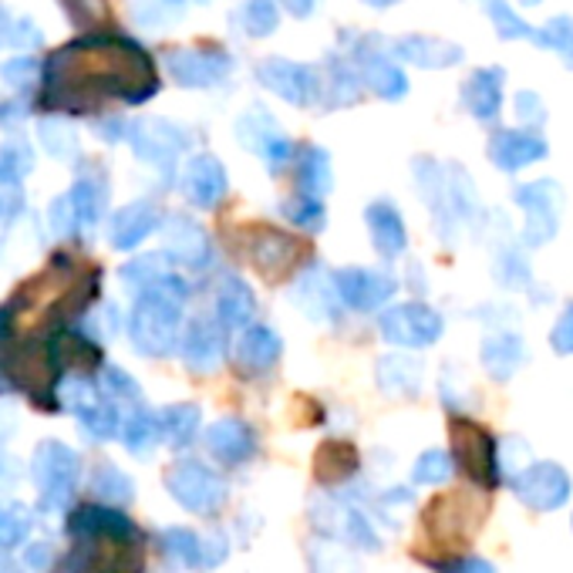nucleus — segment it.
I'll list each match as a JSON object with an SVG mask.
<instances>
[{
	"label": "nucleus",
	"instance_id": "obj_1",
	"mask_svg": "<svg viewBox=\"0 0 573 573\" xmlns=\"http://www.w3.org/2000/svg\"><path fill=\"white\" fill-rule=\"evenodd\" d=\"M51 102L61 108H92L108 99L146 102L156 92V71L142 48L115 37L75 41L48 68Z\"/></svg>",
	"mask_w": 573,
	"mask_h": 573
},
{
	"label": "nucleus",
	"instance_id": "obj_2",
	"mask_svg": "<svg viewBox=\"0 0 573 573\" xmlns=\"http://www.w3.org/2000/svg\"><path fill=\"white\" fill-rule=\"evenodd\" d=\"M186 307V287L172 274L159 284L146 287L136 300V311L128 321L131 344L149 358H165L169 351L180 344V321Z\"/></svg>",
	"mask_w": 573,
	"mask_h": 573
},
{
	"label": "nucleus",
	"instance_id": "obj_3",
	"mask_svg": "<svg viewBox=\"0 0 573 573\" xmlns=\"http://www.w3.org/2000/svg\"><path fill=\"white\" fill-rule=\"evenodd\" d=\"M75 547L58 557L51 573H142V534L136 530H84Z\"/></svg>",
	"mask_w": 573,
	"mask_h": 573
},
{
	"label": "nucleus",
	"instance_id": "obj_4",
	"mask_svg": "<svg viewBox=\"0 0 573 573\" xmlns=\"http://www.w3.org/2000/svg\"><path fill=\"white\" fill-rule=\"evenodd\" d=\"M415 180H419V190H422L425 203L435 213L438 237H443L446 243H452L456 230L462 224H469V219L475 216V209H479L472 180L459 165H438V162H428V159L415 162Z\"/></svg>",
	"mask_w": 573,
	"mask_h": 573
},
{
	"label": "nucleus",
	"instance_id": "obj_5",
	"mask_svg": "<svg viewBox=\"0 0 573 573\" xmlns=\"http://www.w3.org/2000/svg\"><path fill=\"white\" fill-rule=\"evenodd\" d=\"M449 438H452V462L466 472L469 482L479 490L500 486V462H496V438L472 419L456 415L449 422Z\"/></svg>",
	"mask_w": 573,
	"mask_h": 573
},
{
	"label": "nucleus",
	"instance_id": "obj_6",
	"mask_svg": "<svg viewBox=\"0 0 573 573\" xmlns=\"http://www.w3.org/2000/svg\"><path fill=\"white\" fill-rule=\"evenodd\" d=\"M506 486L526 509H534V513H557L566 506V500L573 493L570 472L553 459H537V462L530 459Z\"/></svg>",
	"mask_w": 573,
	"mask_h": 573
},
{
	"label": "nucleus",
	"instance_id": "obj_7",
	"mask_svg": "<svg viewBox=\"0 0 573 573\" xmlns=\"http://www.w3.org/2000/svg\"><path fill=\"white\" fill-rule=\"evenodd\" d=\"M31 479L37 486V500L44 509L68 506L78 486V456L61 443H41L31 459Z\"/></svg>",
	"mask_w": 573,
	"mask_h": 573
},
{
	"label": "nucleus",
	"instance_id": "obj_8",
	"mask_svg": "<svg viewBox=\"0 0 573 573\" xmlns=\"http://www.w3.org/2000/svg\"><path fill=\"white\" fill-rule=\"evenodd\" d=\"M516 206L526 213V227H523V247H543L557 237L560 230V209H563V190L553 180H537L516 186L513 193Z\"/></svg>",
	"mask_w": 573,
	"mask_h": 573
},
{
	"label": "nucleus",
	"instance_id": "obj_9",
	"mask_svg": "<svg viewBox=\"0 0 573 573\" xmlns=\"http://www.w3.org/2000/svg\"><path fill=\"white\" fill-rule=\"evenodd\" d=\"M165 490L169 496L180 503L183 509L196 513V516H213L219 506H224V496H227V486L224 479H219L213 469H206L203 462H175L169 472H165Z\"/></svg>",
	"mask_w": 573,
	"mask_h": 573
},
{
	"label": "nucleus",
	"instance_id": "obj_10",
	"mask_svg": "<svg viewBox=\"0 0 573 573\" xmlns=\"http://www.w3.org/2000/svg\"><path fill=\"white\" fill-rule=\"evenodd\" d=\"M378 328H381V337L388 344H399V347H428V344H435L438 337H443L446 321H443V314L435 311V307L412 300V303L388 307V311L381 314V321H378Z\"/></svg>",
	"mask_w": 573,
	"mask_h": 573
},
{
	"label": "nucleus",
	"instance_id": "obj_11",
	"mask_svg": "<svg viewBox=\"0 0 573 573\" xmlns=\"http://www.w3.org/2000/svg\"><path fill=\"white\" fill-rule=\"evenodd\" d=\"M256 78H260L263 88H271L274 95H280L284 102L300 105V108L314 105L318 92H321L318 75L307 65H297V61H287V58H267L256 68Z\"/></svg>",
	"mask_w": 573,
	"mask_h": 573
},
{
	"label": "nucleus",
	"instance_id": "obj_12",
	"mask_svg": "<svg viewBox=\"0 0 573 573\" xmlns=\"http://www.w3.org/2000/svg\"><path fill=\"white\" fill-rule=\"evenodd\" d=\"M490 152V162L500 169V172H519L526 165H534L540 159H547L550 146L547 139L540 136V128H503L490 139L486 146Z\"/></svg>",
	"mask_w": 573,
	"mask_h": 573
},
{
	"label": "nucleus",
	"instance_id": "obj_13",
	"mask_svg": "<svg viewBox=\"0 0 573 573\" xmlns=\"http://www.w3.org/2000/svg\"><path fill=\"white\" fill-rule=\"evenodd\" d=\"M334 287H337V297L347 307H355V311H378L381 303H388L394 297L399 280H394L391 274H381V271L347 267V271H337Z\"/></svg>",
	"mask_w": 573,
	"mask_h": 573
},
{
	"label": "nucleus",
	"instance_id": "obj_14",
	"mask_svg": "<svg viewBox=\"0 0 573 573\" xmlns=\"http://www.w3.org/2000/svg\"><path fill=\"white\" fill-rule=\"evenodd\" d=\"M425 526L435 543H462L472 537L479 526V516H472V500L462 493L452 496H438L425 509Z\"/></svg>",
	"mask_w": 573,
	"mask_h": 573
},
{
	"label": "nucleus",
	"instance_id": "obj_15",
	"mask_svg": "<svg viewBox=\"0 0 573 573\" xmlns=\"http://www.w3.org/2000/svg\"><path fill=\"white\" fill-rule=\"evenodd\" d=\"M128 142L136 149V156L162 165L180 156V149L186 146V136H183V128H175L165 118H139L128 128Z\"/></svg>",
	"mask_w": 573,
	"mask_h": 573
},
{
	"label": "nucleus",
	"instance_id": "obj_16",
	"mask_svg": "<svg viewBox=\"0 0 573 573\" xmlns=\"http://www.w3.org/2000/svg\"><path fill=\"white\" fill-rule=\"evenodd\" d=\"M162 550L183 566L213 570L227 557V540L224 537H199L193 530H183V526H172V530H165V537H162Z\"/></svg>",
	"mask_w": 573,
	"mask_h": 573
},
{
	"label": "nucleus",
	"instance_id": "obj_17",
	"mask_svg": "<svg viewBox=\"0 0 573 573\" xmlns=\"http://www.w3.org/2000/svg\"><path fill=\"white\" fill-rule=\"evenodd\" d=\"M165 68L183 88H209L230 75L233 61L216 51H172L165 58Z\"/></svg>",
	"mask_w": 573,
	"mask_h": 573
},
{
	"label": "nucleus",
	"instance_id": "obj_18",
	"mask_svg": "<svg viewBox=\"0 0 573 573\" xmlns=\"http://www.w3.org/2000/svg\"><path fill=\"white\" fill-rule=\"evenodd\" d=\"M503 84L506 71L503 68H475L466 84H462V102L475 122H496L503 108Z\"/></svg>",
	"mask_w": 573,
	"mask_h": 573
},
{
	"label": "nucleus",
	"instance_id": "obj_19",
	"mask_svg": "<svg viewBox=\"0 0 573 573\" xmlns=\"http://www.w3.org/2000/svg\"><path fill=\"white\" fill-rule=\"evenodd\" d=\"M391 51L399 55L402 61L415 65V68H452L462 61V48L452 41H443V37H428V34H409V37H399L391 44Z\"/></svg>",
	"mask_w": 573,
	"mask_h": 573
},
{
	"label": "nucleus",
	"instance_id": "obj_20",
	"mask_svg": "<svg viewBox=\"0 0 573 573\" xmlns=\"http://www.w3.org/2000/svg\"><path fill=\"white\" fill-rule=\"evenodd\" d=\"M294 303L307 318L314 321H334L337 318V287L334 280L321 271V267H311L307 274H300V280L294 284Z\"/></svg>",
	"mask_w": 573,
	"mask_h": 573
},
{
	"label": "nucleus",
	"instance_id": "obj_21",
	"mask_svg": "<svg viewBox=\"0 0 573 573\" xmlns=\"http://www.w3.org/2000/svg\"><path fill=\"white\" fill-rule=\"evenodd\" d=\"M180 347H183V362L199 375L213 371L219 362H224V334H219V328L209 318L190 321Z\"/></svg>",
	"mask_w": 573,
	"mask_h": 573
},
{
	"label": "nucleus",
	"instance_id": "obj_22",
	"mask_svg": "<svg viewBox=\"0 0 573 573\" xmlns=\"http://www.w3.org/2000/svg\"><path fill=\"white\" fill-rule=\"evenodd\" d=\"M183 193L190 203L209 209L224 199L227 193V169L219 159L213 156H196L190 165H186V175H183Z\"/></svg>",
	"mask_w": 573,
	"mask_h": 573
},
{
	"label": "nucleus",
	"instance_id": "obj_23",
	"mask_svg": "<svg viewBox=\"0 0 573 573\" xmlns=\"http://www.w3.org/2000/svg\"><path fill=\"white\" fill-rule=\"evenodd\" d=\"M365 219H368V230H371V243L375 250L385 256V260H394L402 256L405 247H409V233H405V224H402V213L394 209L388 199H378L365 209Z\"/></svg>",
	"mask_w": 573,
	"mask_h": 573
},
{
	"label": "nucleus",
	"instance_id": "obj_24",
	"mask_svg": "<svg viewBox=\"0 0 573 573\" xmlns=\"http://www.w3.org/2000/svg\"><path fill=\"white\" fill-rule=\"evenodd\" d=\"M206 446H209V452L219 462H224V466H240L256 449L253 432L240 419H219V422H213L209 432H206Z\"/></svg>",
	"mask_w": 573,
	"mask_h": 573
},
{
	"label": "nucleus",
	"instance_id": "obj_25",
	"mask_svg": "<svg viewBox=\"0 0 573 573\" xmlns=\"http://www.w3.org/2000/svg\"><path fill=\"white\" fill-rule=\"evenodd\" d=\"M526 362V344L516 331H496L482 341V368L493 381H509Z\"/></svg>",
	"mask_w": 573,
	"mask_h": 573
},
{
	"label": "nucleus",
	"instance_id": "obj_26",
	"mask_svg": "<svg viewBox=\"0 0 573 573\" xmlns=\"http://www.w3.org/2000/svg\"><path fill=\"white\" fill-rule=\"evenodd\" d=\"M159 227V213L149 203H128L112 216V247L118 250H136L139 243H146Z\"/></svg>",
	"mask_w": 573,
	"mask_h": 573
},
{
	"label": "nucleus",
	"instance_id": "obj_27",
	"mask_svg": "<svg viewBox=\"0 0 573 573\" xmlns=\"http://www.w3.org/2000/svg\"><path fill=\"white\" fill-rule=\"evenodd\" d=\"M165 247H169V256H175L186 267H206L209 256H213V247H209V237L190 224L183 216H172L169 219V233H165Z\"/></svg>",
	"mask_w": 573,
	"mask_h": 573
},
{
	"label": "nucleus",
	"instance_id": "obj_28",
	"mask_svg": "<svg viewBox=\"0 0 573 573\" xmlns=\"http://www.w3.org/2000/svg\"><path fill=\"white\" fill-rule=\"evenodd\" d=\"M358 65H362L365 84L371 88L375 95L394 102V99H402V95L409 92L405 71H402L399 65H394L391 58H385V55H378V51H362V55H358Z\"/></svg>",
	"mask_w": 573,
	"mask_h": 573
},
{
	"label": "nucleus",
	"instance_id": "obj_29",
	"mask_svg": "<svg viewBox=\"0 0 573 573\" xmlns=\"http://www.w3.org/2000/svg\"><path fill=\"white\" fill-rule=\"evenodd\" d=\"M256 314V300L253 290L247 287V280L240 277H227L216 290V318L224 328H247Z\"/></svg>",
	"mask_w": 573,
	"mask_h": 573
},
{
	"label": "nucleus",
	"instance_id": "obj_30",
	"mask_svg": "<svg viewBox=\"0 0 573 573\" xmlns=\"http://www.w3.org/2000/svg\"><path fill=\"white\" fill-rule=\"evenodd\" d=\"M280 358V337L271 328H247L237 341V362L243 371H267Z\"/></svg>",
	"mask_w": 573,
	"mask_h": 573
},
{
	"label": "nucleus",
	"instance_id": "obj_31",
	"mask_svg": "<svg viewBox=\"0 0 573 573\" xmlns=\"http://www.w3.org/2000/svg\"><path fill=\"white\" fill-rule=\"evenodd\" d=\"M68 206H71V216H75V227L78 230H92L102 213H105V183L99 175H84L71 186V193L65 196Z\"/></svg>",
	"mask_w": 573,
	"mask_h": 573
},
{
	"label": "nucleus",
	"instance_id": "obj_32",
	"mask_svg": "<svg viewBox=\"0 0 573 573\" xmlns=\"http://www.w3.org/2000/svg\"><path fill=\"white\" fill-rule=\"evenodd\" d=\"M253 260H256V267L260 271H267V274H280V271H287L290 263L297 260V243L290 240V237H284V233H277V230H267V233H260L256 240H253Z\"/></svg>",
	"mask_w": 573,
	"mask_h": 573
},
{
	"label": "nucleus",
	"instance_id": "obj_33",
	"mask_svg": "<svg viewBox=\"0 0 573 573\" xmlns=\"http://www.w3.org/2000/svg\"><path fill=\"white\" fill-rule=\"evenodd\" d=\"M314 472H318L321 482H328V486L351 479V475L358 472V452H355V446H347V443H324L318 449Z\"/></svg>",
	"mask_w": 573,
	"mask_h": 573
},
{
	"label": "nucleus",
	"instance_id": "obj_34",
	"mask_svg": "<svg viewBox=\"0 0 573 573\" xmlns=\"http://www.w3.org/2000/svg\"><path fill=\"white\" fill-rule=\"evenodd\" d=\"M199 428V409L196 405H169L159 415V438L172 449H186Z\"/></svg>",
	"mask_w": 573,
	"mask_h": 573
},
{
	"label": "nucleus",
	"instance_id": "obj_35",
	"mask_svg": "<svg viewBox=\"0 0 573 573\" xmlns=\"http://www.w3.org/2000/svg\"><path fill=\"white\" fill-rule=\"evenodd\" d=\"M328 190H331V159H328V152L318 149V146L303 149L300 165H297V193L324 199Z\"/></svg>",
	"mask_w": 573,
	"mask_h": 573
},
{
	"label": "nucleus",
	"instance_id": "obj_36",
	"mask_svg": "<svg viewBox=\"0 0 573 573\" xmlns=\"http://www.w3.org/2000/svg\"><path fill=\"white\" fill-rule=\"evenodd\" d=\"M378 385L388 394H415L422 388V365L405 355L381 358L378 365Z\"/></svg>",
	"mask_w": 573,
	"mask_h": 573
},
{
	"label": "nucleus",
	"instance_id": "obj_37",
	"mask_svg": "<svg viewBox=\"0 0 573 573\" xmlns=\"http://www.w3.org/2000/svg\"><path fill=\"white\" fill-rule=\"evenodd\" d=\"M530 41L537 44V48H543V51H553L573 71V18L570 14L550 18L543 27H534Z\"/></svg>",
	"mask_w": 573,
	"mask_h": 573
},
{
	"label": "nucleus",
	"instance_id": "obj_38",
	"mask_svg": "<svg viewBox=\"0 0 573 573\" xmlns=\"http://www.w3.org/2000/svg\"><path fill=\"white\" fill-rule=\"evenodd\" d=\"M78 422H81V428H84L88 435L99 438V443H105V438H115V435H118V428H122V412H118V402L105 399V391H102L92 405L78 412Z\"/></svg>",
	"mask_w": 573,
	"mask_h": 573
},
{
	"label": "nucleus",
	"instance_id": "obj_39",
	"mask_svg": "<svg viewBox=\"0 0 573 573\" xmlns=\"http://www.w3.org/2000/svg\"><path fill=\"white\" fill-rule=\"evenodd\" d=\"M118 435H122V443H125L128 452H136V456L142 452L146 456L159 443V419L152 412H146V409H136V412H128L122 419Z\"/></svg>",
	"mask_w": 573,
	"mask_h": 573
},
{
	"label": "nucleus",
	"instance_id": "obj_40",
	"mask_svg": "<svg viewBox=\"0 0 573 573\" xmlns=\"http://www.w3.org/2000/svg\"><path fill=\"white\" fill-rule=\"evenodd\" d=\"M331 523L341 530V537L351 543V547H362V550H378L381 547V540L375 537V530H371V523L358 513V509H351V506H337L334 509V516H331Z\"/></svg>",
	"mask_w": 573,
	"mask_h": 573
},
{
	"label": "nucleus",
	"instance_id": "obj_41",
	"mask_svg": "<svg viewBox=\"0 0 573 573\" xmlns=\"http://www.w3.org/2000/svg\"><path fill=\"white\" fill-rule=\"evenodd\" d=\"M162 277H169V260L162 253H149V256H139V260H131L128 267L122 271V280L128 290H146L152 284H159Z\"/></svg>",
	"mask_w": 573,
	"mask_h": 573
},
{
	"label": "nucleus",
	"instance_id": "obj_42",
	"mask_svg": "<svg viewBox=\"0 0 573 573\" xmlns=\"http://www.w3.org/2000/svg\"><path fill=\"white\" fill-rule=\"evenodd\" d=\"M456 462L446 449H428L415 459L412 466V482L415 486H438V482H446L452 475Z\"/></svg>",
	"mask_w": 573,
	"mask_h": 573
},
{
	"label": "nucleus",
	"instance_id": "obj_43",
	"mask_svg": "<svg viewBox=\"0 0 573 573\" xmlns=\"http://www.w3.org/2000/svg\"><path fill=\"white\" fill-rule=\"evenodd\" d=\"M31 169H34V152L27 142L14 139L0 149V186H18Z\"/></svg>",
	"mask_w": 573,
	"mask_h": 573
},
{
	"label": "nucleus",
	"instance_id": "obj_44",
	"mask_svg": "<svg viewBox=\"0 0 573 573\" xmlns=\"http://www.w3.org/2000/svg\"><path fill=\"white\" fill-rule=\"evenodd\" d=\"M240 24L250 37H267L277 27V0H243Z\"/></svg>",
	"mask_w": 573,
	"mask_h": 573
},
{
	"label": "nucleus",
	"instance_id": "obj_45",
	"mask_svg": "<svg viewBox=\"0 0 573 573\" xmlns=\"http://www.w3.org/2000/svg\"><path fill=\"white\" fill-rule=\"evenodd\" d=\"M31 534V513L21 503H0V550L24 543Z\"/></svg>",
	"mask_w": 573,
	"mask_h": 573
},
{
	"label": "nucleus",
	"instance_id": "obj_46",
	"mask_svg": "<svg viewBox=\"0 0 573 573\" xmlns=\"http://www.w3.org/2000/svg\"><path fill=\"white\" fill-rule=\"evenodd\" d=\"M92 493L102 503H128L131 500V482L122 469L115 466H99L95 479H92Z\"/></svg>",
	"mask_w": 573,
	"mask_h": 573
},
{
	"label": "nucleus",
	"instance_id": "obj_47",
	"mask_svg": "<svg viewBox=\"0 0 573 573\" xmlns=\"http://www.w3.org/2000/svg\"><path fill=\"white\" fill-rule=\"evenodd\" d=\"M496 280L509 290H523L534 284V274H530V263H526L523 250L519 247H509L506 253H500L496 260Z\"/></svg>",
	"mask_w": 573,
	"mask_h": 573
},
{
	"label": "nucleus",
	"instance_id": "obj_48",
	"mask_svg": "<svg viewBox=\"0 0 573 573\" xmlns=\"http://www.w3.org/2000/svg\"><path fill=\"white\" fill-rule=\"evenodd\" d=\"M486 11H490V18L496 24V34L503 41H530L534 37V27L516 14L506 0H486Z\"/></svg>",
	"mask_w": 573,
	"mask_h": 573
},
{
	"label": "nucleus",
	"instance_id": "obj_49",
	"mask_svg": "<svg viewBox=\"0 0 573 573\" xmlns=\"http://www.w3.org/2000/svg\"><path fill=\"white\" fill-rule=\"evenodd\" d=\"M287 219L303 230H321L324 227V203L314 199V196H303L297 193L294 203H287Z\"/></svg>",
	"mask_w": 573,
	"mask_h": 573
},
{
	"label": "nucleus",
	"instance_id": "obj_50",
	"mask_svg": "<svg viewBox=\"0 0 573 573\" xmlns=\"http://www.w3.org/2000/svg\"><path fill=\"white\" fill-rule=\"evenodd\" d=\"M435 573H500L486 557H419Z\"/></svg>",
	"mask_w": 573,
	"mask_h": 573
},
{
	"label": "nucleus",
	"instance_id": "obj_51",
	"mask_svg": "<svg viewBox=\"0 0 573 573\" xmlns=\"http://www.w3.org/2000/svg\"><path fill=\"white\" fill-rule=\"evenodd\" d=\"M41 139H44V149H48L51 156H71L75 152V146H78V139H75V131L65 125V122H58V118H51V122H41Z\"/></svg>",
	"mask_w": 573,
	"mask_h": 573
},
{
	"label": "nucleus",
	"instance_id": "obj_52",
	"mask_svg": "<svg viewBox=\"0 0 573 573\" xmlns=\"http://www.w3.org/2000/svg\"><path fill=\"white\" fill-rule=\"evenodd\" d=\"M516 118L523 128H540L547 122V105L537 92H519L516 95Z\"/></svg>",
	"mask_w": 573,
	"mask_h": 573
},
{
	"label": "nucleus",
	"instance_id": "obj_53",
	"mask_svg": "<svg viewBox=\"0 0 573 573\" xmlns=\"http://www.w3.org/2000/svg\"><path fill=\"white\" fill-rule=\"evenodd\" d=\"M550 347L557 351V355H563V358L573 355V300L563 307V314L557 318V324L550 331Z\"/></svg>",
	"mask_w": 573,
	"mask_h": 573
},
{
	"label": "nucleus",
	"instance_id": "obj_54",
	"mask_svg": "<svg viewBox=\"0 0 573 573\" xmlns=\"http://www.w3.org/2000/svg\"><path fill=\"white\" fill-rule=\"evenodd\" d=\"M102 391H108V399H128V402H136L139 399V385L131 381L125 371L118 368H105V381H102Z\"/></svg>",
	"mask_w": 573,
	"mask_h": 573
},
{
	"label": "nucleus",
	"instance_id": "obj_55",
	"mask_svg": "<svg viewBox=\"0 0 573 573\" xmlns=\"http://www.w3.org/2000/svg\"><path fill=\"white\" fill-rule=\"evenodd\" d=\"M0 75H4L11 84H31L34 75H37V61L34 58H14V61H8L4 68H0Z\"/></svg>",
	"mask_w": 573,
	"mask_h": 573
},
{
	"label": "nucleus",
	"instance_id": "obj_56",
	"mask_svg": "<svg viewBox=\"0 0 573 573\" xmlns=\"http://www.w3.org/2000/svg\"><path fill=\"white\" fill-rule=\"evenodd\" d=\"M24 563L31 573H41V570H48L51 566V547L48 543H31L24 550Z\"/></svg>",
	"mask_w": 573,
	"mask_h": 573
},
{
	"label": "nucleus",
	"instance_id": "obj_57",
	"mask_svg": "<svg viewBox=\"0 0 573 573\" xmlns=\"http://www.w3.org/2000/svg\"><path fill=\"white\" fill-rule=\"evenodd\" d=\"M280 4H284L294 18H311V11H314L318 0H280Z\"/></svg>",
	"mask_w": 573,
	"mask_h": 573
},
{
	"label": "nucleus",
	"instance_id": "obj_58",
	"mask_svg": "<svg viewBox=\"0 0 573 573\" xmlns=\"http://www.w3.org/2000/svg\"><path fill=\"white\" fill-rule=\"evenodd\" d=\"M21 112L14 108V105H8V102H0V122H11V118H18Z\"/></svg>",
	"mask_w": 573,
	"mask_h": 573
},
{
	"label": "nucleus",
	"instance_id": "obj_59",
	"mask_svg": "<svg viewBox=\"0 0 573 573\" xmlns=\"http://www.w3.org/2000/svg\"><path fill=\"white\" fill-rule=\"evenodd\" d=\"M368 8H378V11H385V8H391V4H399V0H365Z\"/></svg>",
	"mask_w": 573,
	"mask_h": 573
},
{
	"label": "nucleus",
	"instance_id": "obj_60",
	"mask_svg": "<svg viewBox=\"0 0 573 573\" xmlns=\"http://www.w3.org/2000/svg\"><path fill=\"white\" fill-rule=\"evenodd\" d=\"M0 573H18V570H14V566H11V563H8L4 557H0Z\"/></svg>",
	"mask_w": 573,
	"mask_h": 573
},
{
	"label": "nucleus",
	"instance_id": "obj_61",
	"mask_svg": "<svg viewBox=\"0 0 573 573\" xmlns=\"http://www.w3.org/2000/svg\"><path fill=\"white\" fill-rule=\"evenodd\" d=\"M0 219H4V209H0Z\"/></svg>",
	"mask_w": 573,
	"mask_h": 573
},
{
	"label": "nucleus",
	"instance_id": "obj_62",
	"mask_svg": "<svg viewBox=\"0 0 573 573\" xmlns=\"http://www.w3.org/2000/svg\"><path fill=\"white\" fill-rule=\"evenodd\" d=\"M570 526H573V523H570Z\"/></svg>",
	"mask_w": 573,
	"mask_h": 573
}]
</instances>
